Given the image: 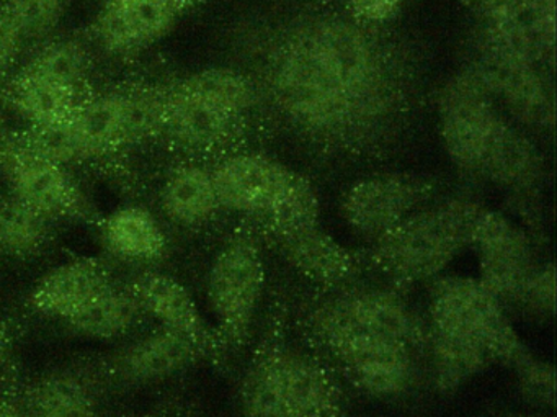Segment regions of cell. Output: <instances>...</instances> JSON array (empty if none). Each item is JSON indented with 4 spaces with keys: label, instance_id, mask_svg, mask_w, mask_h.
<instances>
[{
    "label": "cell",
    "instance_id": "cell-1",
    "mask_svg": "<svg viewBox=\"0 0 557 417\" xmlns=\"http://www.w3.org/2000/svg\"><path fill=\"white\" fill-rule=\"evenodd\" d=\"M247 76L276 120L319 148L387 145L416 96L413 61L383 27L347 11H308L263 28Z\"/></svg>",
    "mask_w": 557,
    "mask_h": 417
},
{
    "label": "cell",
    "instance_id": "cell-2",
    "mask_svg": "<svg viewBox=\"0 0 557 417\" xmlns=\"http://www.w3.org/2000/svg\"><path fill=\"white\" fill-rule=\"evenodd\" d=\"M482 210L469 198L433 200L373 241L370 262L399 283L436 279L471 246Z\"/></svg>",
    "mask_w": 557,
    "mask_h": 417
},
{
    "label": "cell",
    "instance_id": "cell-3",
    "mask_svg": "<svg viewBox=\"0 0 557 417\" xmlns=\"http://www.w3.org/2000/svg\"><path fill=\"white\" fill-rule=\"evenodd\" d=\"M426 328L474 342L494 364L515 368L531 354L508 319L504 303L472 277L433 279Z\"/></svg>",
    "mask_w": 557,
    "mask_h": 417
},
{
    "label": "cell",
    "instance_id": "cell-4",
    "mask_svg": "<svg viewBox=\"0 0 557 417\" xmlns=\"http://www.w3.org/2000/svg\"><path fill=\"white\" fill-rule=\"evenodd\" d=\"M312 331L361 393L376 400H396L417 381L413 348L370 332L358 331L315 309Z\"/></svg>",
    "mask_w": 557,
    "mask_h": 417
},
{
    "label": "cell",
    "instance_id": "cell-5",
    "mask_svg": "<svg viewBox=\"0 0 557 417\" xmlns=\"http://www.w3.org/2000/svg\"><path fill=\"white\" fill-rule=\"evenodd\" d=\"M440 136L453 164L481 177L505 116L482 81L469 70L456 73L440 90Z\"/></svg>",
    "mask_w": 557,
    "mask_h": 417
},
{
    "label": "cell",
    "instance_id": "cell-6",
    "mask_svg": "<svg viewBox=\"0 0 557 417\" xmlns=\"http://www.w3.org/2000/svg\"><path fill=\"white\" fill-rule=\"evenodd\" d=\"M263 285L265 269L256 241L246 234L233 237L214 257L208 273V303L223 342H246Z\"/></svg>",
    "mask_w": 557,
    "mask_h": 417
},
{
    "label": "cell",
    "instance_id": "cell-7",
    "mask_svg": "<svg viewBox=\"0 0 557 417\" xmlns=\"http://www.w3.org/2000/svg\"><path fill=\"white\" fill-rule=\"evenodd\" d=\"M0 172L11 194L50 220H89V200L64 165L45 158L21 135L0 136Z\"/></svg>",
    "mask_w": 557,
    "mask_h": 417
},
{
    "label": "cell",
    "instance_id": "cell-8",
    "mask_svg": "<svg viewBox=\"0 0 557 417\" xmlns=\"http://www.w3.org/2000/svg\"><path fill=\"white\" fill-rule=\"evenodd\" d=\"M468 68L482 81L492 99L498 100L521 125L553 128V93L540 64L500 47L479 32L474 60Z\"/></svg>",
    "mask_w": 557,
    "mask_h": 417
},
{
    "label": "cell",
    "instance_id": "cell-9",
    "mask_svg": "<svg viewBox=\"0 0 557 417\" xmlns=\"http://www.w3.org/2000/svg\"><path fill=\"white\" fill-rule=\"evenodd\" d=\"M433 198L435 182L430 179L412 172H384L351 185L341 213L351 231L376 241Z\"/></svg>",
    "mask_w": 557,
    "mask_h": 417
},
{
    "label": "cell",
    "instance_id": "cell-10",
    "mask_svg": "<svg viewBox=\"0 0 557 417\" xmlns=\"http://www.w3.org/2000/svg\"><path fill=\"white\" fill-rule=\"evenodd\" d=\"M478 250L479 282L502 303L517 305L536 267L530 236L500 211L482 210L472 233Z\"/></svg>",
    "mask_w": 557,
    "mask_h": 417
},
{
    "label": "cell",
    "instance_id": "cell-11",
    "mask_svg": "<svg viewBox=\"0 0 557 417\" xmlns=\"http://www.w3.org/2000/svg\"><path fill=\"white\" fill-rule=\"evenodd\" d=\"M257 358L289 417H341V387L321 360L292 345H273Z\"/></svg>",
    "mask_w": 557,
    "mask_h": 417
},
{
    "label": "cell",
    "instance_id": "cell-12",
    "mask_svg": "<svg viewBox=\"0 0 557 417\" xmlns=\"http://www.w3.org/2000/svg\"><path fill=\"white\" fill-rule=\"evenodd\" d=\"M194 4V0H106L92 35L110 54L135 57L164 38Z\"/></svg>",
    "mask_w": 557,
    "mask_h": 417
},
{
    "label": "cell",
    "instance_id": "cell-13",
    "mask_svg": "<svg viewBox=\"0 0 557 417\" xmlns=\"http://www.w3.org/2000/svg\"><path fill=\"white\" fill-rule=\"evenodd\" d=\"M318 309L358 331L399 342L413 351L425 347L429 328L394 290H347L325 299Z\"/></svg>",
    "mask_w": 557,
    "mask_h": 417
},
{
    "label": "cell",
    "instance_id": "cell-14",
    "mask_svg": "<svg viewBox=\"0 0 557 417\" xmlns=\"http://www.w3.org/2000/svg\"><path fill=\"white\" fill-rule=\"evenodd\" d=\"M293 169L270 156L240 152L211 169L221 208L259 220L278 197Z\"/></svg>",
    "mask_w": 557,
    "mask_h": 417
},
{
    "label": "cell",
    "instance_id": "cell-15",
    "mask_svg": "<svg viewBox=\"0 0 557 417\" xmlns=\"http://www.w3.org/2000/svg\"><path fill=\"white\" fill-rule=\"evenodd\" d=\"M208 354L191 339L159 328L125 345L109 360L110 373L123 384H151L169 380L190 368Z\"/></svg>",
    "mask_w": 557,
    "mask_h": 417
},
{
    "label": "cell",
    "instance_id": "cell-16",
    "mask_svg": "<svg viewBox=\"0 0 557 417\" xmlns=\"http://www.w3.org/2000/svg\"><path fill=\"white\" fill-rule=\"evenodd\" d=\"M145 315L151 316L161 328L171 329L197 342L208 352L223 342L205 321L197 302L187 286L165 273L145 270L128 285Z\"/></svg>",
    "mask_w": 557,
    "mask_h": 417
},
{
    "label": "cell",
    "instance_id": "cell-17",
    "mask_svg": "<svg viewBox=\"0 0 557 417\" xmlns=\"http://www.w3.org/2000/svg\"><path fill=\"white\" fill-rule=\"evenodd\" d=\"M113 283L115 279L106 260L81 257L45 273L32 290L28 303L40 315L66 321Z\"/></svg>",
    "mask_w": 557,
    "mask_h": 417
},
{
    "label": "cell",
    "instance_id": "cell-18",
    "mask_svg": "<svg viewBox=\"0 0 557 417\" xmlns=\"http://www.w3.org/2000/svg\"><path fill=\"white\" fill-rule=\"evenodd\" d=\"M240 122V116L231 115L177 86L168 89L162 136L187 151L210 152L230 145L239 133Z\"/></svg>",
    "mask_w": 557,
    "mask_h": 417
},
{
    "label": "cell",
    "instance_id": "cell-19",
    "mask_svg": "<svg viewBox=\"0 0 557 417\" xmlns=\"http://www.w3.org/2000/svg\"><path fill=\"white\" fill-rule=\"evenodd\" d=\"M273 241L286 262L312 282L345 285L360 273L361 260L319 226L276 236Z\"/></svg>",
    "mask_w": 557,
    "mask_h": 417
},
{
    "label": "cell",
    "instance_id": "cell-20",
    "mask_svg": "<svg viewBox=\"0 0 557 417\" xmlns=\"http://www.w3.org/2000/svg\"><path fill=\"white\" fill-rule=\"evenodd\" d=\"M21 401L27 417H99V388L86 368L48 371L27 388Z\"/></svg>",
    "mask_w": 557,
    "mask_h": 417
},
{
    "label": "cell",
    "instance_id": "cell-21",
    "mask_svg": "<svg viewBox=\"0 0 557 417\" xmlns=\"http://www.w3.org/2000/svg\"><path fill=\"white\" fill-rule=\"evenodd\" d=\"M543 174L544 161L540 149L517 125L505 119L481 177L507 191L531 192L540 184Z\"/></svg>",
    "mask_w": 557,
    "mask_h": 417
},
{
    "label": "cell",
    "instance_id": "cell-22",
    "mask_svg": "<svg viewBox=\"0 0 557 417\" xmlns=\"http://www.w3.org/2000/svg\"><path fill=\"white\" fill-rule=\"evenodd\" d=\"M71 123L87 161L107 158L128 148L122 89L87 93L71 116Z\"/></svg>",
    "mask_w": 557,
    "mask_h": 417
},
{
    "label": "cell",
    "instance_id": "cell-23",
    "mask_svg": "<svg viewBox=\"0 0 557 417\" xmlns=\"http://www.w3.org/2000/svg\"><path fill=\"white\" fill-rule=\"evenodd\" d=\"M103 247L126 262H156L168 250V240L151 211L143 207H123L100 224Z\"/></svg>",
    "mask_w": 557,
    "mask_h": 417
},
{
    "label": "cell",
    "instance_id": "cell-24",
    "mask_svg": "<svg viewBox=\"0 0 557 417\" xmlns=\"http://www.w3.org/2000/svg\"><path fill=\"white\" fill-rule=\"evenodd\" d=\"M161 205L169 220L178 226H201L213 220L221 207L210 169L198 164L172 169L162 184Z\"/></svg>",
    "mask_w": 557,
    "mask_h": 417
},
{
    "label": "cell",
    "instance_id": "cell-25",
    "mask_svg": "<svg viewBox=\"0 0 557 417\" xmlns=\"http://www.w3.org/2000/svg\"><path fill=\"white\" fill-rule=\"evenodd\" d=\"M87 94V93H86ZM86 94L77 93L57 81L22 70L8 87L9 100L28 126L66 122L76 112Z\"/></svg>",
    "mask_w": 557,
    "mask_h": 417
},
{
    "label": "cell",
    "instance_id": "cell-26",
    "mask_svg": "<svg viewBox=\"0 0 557 417\" xmlns=\"http://www.w3.org/2000/svg\"><path fill=\"white\" fill-rule=\"evenodd\" d=\"M143 315L128 286L122 289L115 282L63 322L81 338L112 341L133 331Z\"/></svg>",
    "mask_w": 557,
    "mask_h": 417
},
{
    "label": "cell",
    "instance_id": "cell-27",
    "mask_svg": "<svg viewBox=\"0 0 557 417\" xmlns=\"http://www.w3.org/2000/svg\"><path fill=\"white\" fill-rule=\"evenodd\" d=\"M53 223L12 194L0 197V253L21 260L40 256L53 236Z\"/></svg>",
    "mask_w": 557,
    "mask_h": 417
},
{
    "label": "cell",
    "instance_id": "cell-28",
    "mask_svg": "<svg viewBox=\"0 0 557 417\" xmlns=\"http://www.w3.org/2000/svg\"><path fill=\"white\" fill-rule=\"evenodd\" d=\"M433 383L442 393H451L494 364L484 348L466 339L430 331L426 335Z\"/></svg>",
    "mask_w": 557,
    "mask_h": 417
},
{
    "label": "cell",
    "instance_id": "cell-29",
    "mask_svg": "<svg viewBox=\"0 0 557 417\" xmlns=\"http://www.w3.org/2000/svg\"><path fill=\"white\" fill-rule=\"evenodd\" d=\"M175 86L240 119H246L247 112L257 106L252 81L244 71L234 68H207Z\"/></svg>",
    "mask_w": 557,
    "mask_h": 417
},
{
    "label": "cell",
    "instance_id": "cell-30",
    "mask_svg": "<svg viewBox=\"0 0 557 417\" xmlns=\"http://www.w3.org/2000/svg\"><path fill=\"white\" fill-rule=\"evenodd\" d=\"M321 204L308 179L293 171L278 197L259 218L270 236H285L308 228L319 226Z\"/></svg>",
    "mask_w": 557,
    "mask_h": 417
},
{
    "label": "cell",
    "instance_id": "cell-31",
    "mask_svg": "<svg viewBox=\"0 0 557 417\" xmlns=\"http://www.w3.org/2000/svg\"><path fill=\"white\" fill-rule=\"evenodd\" d=\"M25 70L86 94L90 71L89 51L79 40L58 38L45 44Z\"/></svg>",
    "mask_w": 557,
    "mask_h": 417
},
{
    "label": "cell",
    "instance_id": "cell-32",
    "mask_svg": "<svg viewBox=\"0 0 557 417\" xmlns=\"http://www.w3.org/2000/svg\"><path fill=\"white\" fill-rule=\"evenodd\" d=\"M126 143L141 145L164 133L168 89L136 84L122 87Z\"/></svg>",
    "mask_w": 557,
    "mask_h": 417
},
{
    "label": "cell",
    "instance_id": "cell-33",
    "mask_svg": "<svg viewBox=\"0 0 557 417\" xmlns=\"http://www.w3.org/2000/svg\"><path fill=\"white\" fill-rule=\"evenodd\" d=\"M2 8L24 44H34L53 34L63 17L66 0H4Z\"/></svg>",
    "mask_w": 557,
    "mask_h": 417
},
{
    "label": "cell",
    "instance_id": "cell-34",
    "mask_svg": "<svg viewBox=\"0 0 557 417\" xmlns=\"http://www.w3.org/2000/svg\"><path fill=\"white\" fill-rule=\"evenodd\" d=\"M18 135L35 151L64 168L87 161L71 119L66 122L54 123V125L28 126L24 133H18Z\"/></svg>",
    "mask_w": 557,
    "mask_h": 417
},
{
    "label": "cell",
    "instance_id": "cell-35",
    "mask_svg": "<svg viewBox=\"0 0 557 417\" xmlns=\"http://www.w3.org/2000/svg\"><path fill=\"white\" fill-rule=\"evenodd\" d=\"M240 406H243V417H289L282 401L276 396L259 358L244 378Z\"/></svg>",
    "mask_w": 557,
    "mask_h": 417
},
{
    "label": "cell",
    "instance_id": "cell-36",
    "mask_svg": "<svg viewBox=\"0 0 557 417\" xmlns=\"http://www.w3.org/2000/svg\"><path fill=\"white\" fill-rule=\"evenodd\" d=\"M513 370L517 373L518 388L528 403L541 407L554 406L556 371H554L553 365L530 354Z\"/></svg>",
    "mask_w": 557,
    "mask_h": 417
},
{
    "label": "cell",
    "instance_id": "cell-37",
    "mask_svg": "<svg viewBox=\"0 0 557 417\" xmlns=\"http://www.w3.org/2000/svg\"><path fill=\"white\" fill-rule=\"evenodd\" d=\"M517 305L524 306L533 315L553 316L556 308V269L553 262L534 267Z\"/></svg>",
    "mask_w": 557,
    "mask_h": 417
},
{
    "label": "cell",
    "instance_id": "cell-38",
    "mask_svg": "<svg viewBox=\"0 0 557 417\" xmlns=\"http://www.w3.org/2000/svg\"><path fill=\"white\" fill-rule=\"evenodd\" d=\"M404 0H347V12L357 21L386 27L399 15Z\"/></svg>",
    "mask_w": 557,
    "mask_h": 417
},
{
    "label": "cell",
    "instance_id": "cell-39",
    "mask_svg": "<svg viewBox=\"0 0 557 417\" xmlns=\"http://www.w3.org/2000/svg\"><path fill=\"white\" fill-rule=\"evenodd\" d=\"M0 417H27L21 397L2 394L0 396Z\"/></svg>",
    "mask_w": 557,
    "mask_h": 417
},
{
    "label": "cell",
    "instance_id": "cell-40",
    "mask_svg": "<svg viewBox=\"0 0 557 417\" xmlns=\"http://www.w3.org/2000/svg\"><path fill=\"white\" fill-rule=\"evenodd\" d=\"M469 8L474 9L479 15L487 14L492 9L498 8L504 4L505 0H465Z\"/></svg>",
    "mask_w": 557,
    "mask_h": 417
},
{
    "label": "cell",
    "instance_id": "cell-41",
    "mask_svg": "<svg viewBox=\"0 0 557 417\" xmlns=\"http://www.w3.org/2000/svg\"><path fill=\"white\" fill-rule=\"evenodd\" d=\"M4 347H5L4 329H0V355H2V352H4Z\"/></svg>",
    "mask_w": 557,
    "mask_h": 417
},
{
    "label": "cell",
    "instance_id": "cell-42",
    "mask_svg": "<svg viewBox=\"0 0 557 417\" xmlns=\"http://www.w3.org/2000/svg\"><path fill=\"white\" fill-rule=\"evenodd\" d=\"M5 71H8V68L0 63V87H2V81H4Z\"/></svg>",
    "mask_w": 557,
    "mask_h": 417
},
{
    "label": "cell",
    "instance_id": "cell-43",
    "mask_svg": "<svg viewBox=\"0 0 557 417\" xmlns=\"http://www.w3.org/2000/svg\"><path fill=\"white\" fill-rule=\"evenodd\" d=\"M194 2H197V0H194Z\"/></svg>",
    "mask_w": 557,
    "mask_h": 417
}]
</instances>
